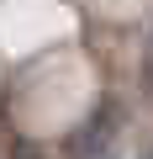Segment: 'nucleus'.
<instances>
[{
  "instance_id": "f257e3e1",
  "label": "nucleus",
  "mask_w": 153,
  "mask_h": 159,
  "mask_svg": "<svg viewBox=\"0 0 153 159\" xmlns=\"http://www.w3.org/2000/svg\"><path fill=\"white\" fill-rule=\"evenodd\" d=\"M142 85L153 90V43H148V64H142Z\"/></svg>"
},
{
  "instance_id": "f03ea898",
  "label": "nucleus",
  "mask_w": 153,
  "mask_h": 159,
  "mask_svg": "<svg viewBox=\"0 0 153 159\" xmlns=\"http://www.w3.org/2000/svg\"><path fill=\"white\" fill-rule=\"evenodd\" d=\"M16 159H42V154L37 148H16Z\"/></svg>"
},
{
  "instance_id": "7ed1b4c3",
  "label": "nucleus",
  "mask_w": 153,
  "mask_h": 159,
  "mask_svg": "<svg viewBox=\"0 0 153 159\" xmlns=\"http://www.w3.org/2000/svg\"><path fill=\"white\" fill-rule=\"evenodd\" d=\"M142 159H153V148H148V154H142Z\"/></svg>"
}]
</instances>
